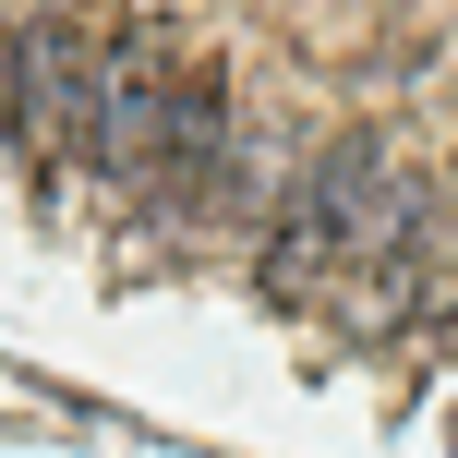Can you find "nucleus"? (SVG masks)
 Instances as JSON below:
<instances>
[{
    "mask_svg": "<svg viewBox=\"0 0 458 458\" xmlns=\"http://www.w3.org/2000/svg\"><path fill=\"white\" fill-rule=\"evenodd\" d=\"M422 217V182L386 157L374 133H338L314 169L290 182L266 242V301H326V290H362L374 266L398 253V229Z\"/></svg>",
    "mask_w": 458,
    "mask_h": 458,
    "instance_id": "obj_1",
    "label": "nucleus"
},
{
    "mask_svg": "<svg viewBox=\"0 0 458 458\" xmlns=\"http://www.w3.org/2000/svg\"><path fill=\"white\" fill-rule=\"evenodd\" d=\"M97 157L109 182H193L217 157V61H193L169 24L121 37V61H97Z\"/></svg>",
    "mask_w": 458,
    "mask_h": 458,
    "instance_id": "obj_2",
    "label": "nucleus"
},
{
    "mask_svg": "<svg viewBox=\"0 0 458 458\" xmlns=\"http://www.w3.org/2000/svg\"><path fill=\"white\" fill-rule=\"evenodd\" d=\"M0 85H13V145L37 182H61L72 157H97V48L72 13H37L13 37V61H0Z\"/></svg>",
    "mask_w": 458,
    "mask_h": 458,
    "instance_id": "obj_3",
    "label": "nucleus"
}]
</instances>
